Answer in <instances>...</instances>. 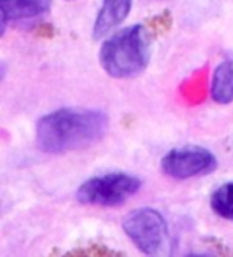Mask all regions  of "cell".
<instances>
[{"label":"cell","mask_w":233,"mask_h":257,"mask_svg":"<svg viewBox=\"0 0 233 257\" xmlns=\"http://www.w3.org/2000/svg\"><path fill=\"white\" fill-rule=\"evenodd\" d=\"M50 8L51 0H0L2 32L8 23L38 17Z\"/></svg>","instance_id":"obj_7"},{"label":"cell","mask_w":233,"mask_h":257,"mask_svg":"<svg viewBox=\"0 0 233 257\" xmlns=\"http://www.w3.org/2000/svg\"><path fill=\"white\" fill-rule=\"evenodd\" d=\"M68 2H71V0H68Z\"/></svg>","instance_id":"obj_12"},{"label":"cell","mask_w":233,"mask_h":257,"mask_svg":"<svg viewBox=\"0 0 233 257\" xmlns=\"http://www.w3.org/2000/svg\"><path fill=\"white\" fill-rule=\"evenodd\" d=\"M108 130V117L99 110L59 108L36 123V145L45 154H66L98 143Z\"/></svg>","instance_id":"obj_1"},{"label":"cell","mask_w":233,"mask_h":257,"mask_svg":"<svg viewBox=\"0 0 233 257\" xmlns=\"http://www.w3.org/2000/svg\"><path fill=\"white\" fill-rule=\"evenodd\" d=\"M187 257H214V256H211V254H208V253H193V254H188Z\"/></svg>","instance_id":"obj_11"},{"label":"cell","mask_w":233,"mask_h":257,"mask_svg":"<svg viewBox=\"0 0 233 257\" xmlns=\"http://www.w3.org/2000/svg\"><path fill=\"white\" fill-rule=\"evenodd\" d=\"M124 232L145 257L170 256V236L166 220L152 208H140L124 220Z\"/></svg>","instance_id":"obj_3"},{"label":"cell","mask_w":233,"mask_h":257,"mask_svg":"<svg viewBox=\"0 0 233 257\" xmlns=\"http://www.w3.org/2000/svg\"><path fill=\"white\" fill-rule=\"evenodd\" d=\"M151 60V33L142 24L125 27L107 38L99 50V63L113 78L142 74Z\"/></svg>","instance_id":"obj_2"},{"label":"cell","mask_w":233,"mask_h":257,"mask_svg":"<svg viewBox=\"0 0 233 257\" xmlns=\"http://www.w3.org/2000/svg\"><path fill=\"white\" fill-rule=\"evenodd\" d=\"M131 5L133 0H102L92 29L93 38L102 39L122 24L131 11Z\"/></svg>","instance_id":"obj_6"},{"label":"cell","mask_w":233,"mask_h":257,"mask_svg":"<svg viewBox=\"0 0 233 257\" xmlns=\"http://www.w3.org/2000/svg\"><path fill=\"white\" fill-rule=\"evenodd\" d=\"M209 92L217 104L226 105L233 102V57H227L218 63L212 74Z\"/></svg>","instance_id":"obj_8"},{"label":"cell","mask_w":233,"mask_h":257,"mask_svg":"<svg viewBox=\"0 0 233 257\" xmlns=\"http://www.w3.org/2000/svg\"><path fill=\"white\" fill-rule=\"evenodd\" d=\"M140 187V179L130 173H105L83 182L77 190V200L89 206L114 208L124 205Z\"/></svg>","instance_id":"obj_4"},{"label":"cell","mask_w":233,"mask_h":257,"mask_svg":"<svg viewBox=\"0 0 233 257\" xmlns=\"http://www.w3.org/2000/svg\"><path fill=\"white\" fill-rule=\"evenodd\" d=\"M218 166L215 155L202 146H184L167 152L161 160L163 172L178 181H185L214 172Z\"/></svg>","instance_id":"obj_5"},{"label":"cell","mask_w":233,"mask_h":257,"mask_svg":"<svg viewBox=\"0 0 233 257\" xmlns=\"http://www.w3.org/2000/svg\"><path fill=\"white\" fill-rule=\"evenodd\" d=\"M211 208L218 217L233 221V181L223 184L212 193Z\"/></svg>","instance_id":"obj_9"},{"label":"cell","mask_w":233,"mask_h":257,"mask_svg":"<svg viewBox=\"0 0 233 257\" xmlns=\"http://www.w3.org/2000/svg\"><path fill=\"white\" fill-rule=\"evenodd\" d=\"M59 257H127L121 251H116L107 245H84V247H77L72 248L66 253H63Z\"/></svg>","instance_id":"obj_10"}]
</instances>
